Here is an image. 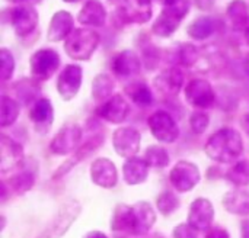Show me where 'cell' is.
Masks as SVG:
<instances>
[{"label": "cell", "mask_w": 249, "mask_h": 238, "mask_svg": "<svg viewBox=\"0 0 249 238\" xmlns=\"http://www.w3.org/2000/svg\"><path fill=\"white\" fill-rule=\"evenodd\" d=\"M163 9L152 25V32L160 38H169L190 13V0H162Z\"/></svg>", "instance_id": "7a4b0ae2"}, {"label": "cell", "mask_w": 249, "mask_h": 238, "mask_svg": "<svg viewBox=\"0 0 249 238\" xmlns=\"http://www.w3.org/2000/svg\"><path fill=\"white\" fill-rule=\"evenodd\" d=\"M244 32H245V41H247V44L249 45V26L244 31Z\"/></svg>", "instance_id": "c3c4849f"}, {"label": "cell", "mask_w": 249, "mask_h": 238, "mask_svg": "<svg viewBox=\"0 0 249 238\" xmlns=\"http://www.w3.org/2000/svg\"><path fill=\"white\" fill-rule=\"evenodd\" d=\"M101 36L89 28H77L64 41V51L76 61H88L96 51Z\"/></svg>", "instance_id": "3957f363"}, {"label": "cell", "mask_w": 249, "mask_h": 238, "mask_svg": "<svg viewBox=\"0 0 249 238\" xmlns=\"http://www.w3.org/2000/svg\"><path fill=\"white\" fill-rule=\"evenodd\" d=\"M123 173L127 185H140L146 182L149 176V164L144 159H128L123 166Z\"/></svg>", "instance_id": "d4e9b609"}, {"label": "cell", "mask_w": 249, "mask_h": 238, "mask_svg": "<svg viewBox=\"0 0 249 238\" xmlns=\"http://www.w3.org/2000/svg\"><path fill=\"white\" fill-rule=\"evenodd\" d=\"M222 202L225 209L233 215H249V190H231L223 196Z\"/></svg>", "instance_id": "484cf974"}, {"label": "cell", "mask_w": 249, "mask_h": 238, "mask_svg": "<svg viewBox=\"0 0 249 238\" xmlns=\"http://www.w3.org/2000/svg\"><path fill=\"white\" fill-rule=\"evenodd\" d=\"M83 238H108L104 233H101V231H90V233H88L86 236Z\"/></svg>", "instance_id": "ee69618b"}, {"label": "cell", "mask_w": 249, "mask_h": 238, "mask_svg": "<svg viewBox=\"0 0 249 238\" xmlns=\"http://www.w3.org/2000/svg\"><path fill=\"white\" fill-rule=\"evenodd\" d=\"M125 93L139 106H149L153 103L152 90L146 83H131L125 87Z\"/></svg>", "instance_id": "4dcf8cb0"}, {"label": "cell", "mask_w": 249, "mask_h": 238, "mask_svg": "<svg viewBox=\"0 0 249 238\" xmlns=\"http://www.w3.org/2000/svg\"><path fill=\"white\" fill-rule=\"evenodd\" d=\"M242 127H244V129L247 131V134L249 135V113H247V115L244 116V119H242Z\"/></svg>", "instance_id": "bcb514c9"}, {"label": "cell", "mask_w": 249, "mask_h": 238, "mask_svg": "<svg viewBox=\"0 0 249 238\" xmlns=\"http://www.w3.org/2000/svg\"><path fill=\"white\" fill-rule=\"evenodd\" d=\"M15 92L18 95V97L25 103L28 105L29 102H36V96L39 95V86L36 84L35 80H31V79H23V80H19L16 84H15Z\"/></svg>", "instance_id": "1f68e13d"}, {"label": "cell", "mask_w": 249, "mask_h": 238, "mask_svg": "<svg viewBox=\"0 0 249 238\" xmlns=\"http://www.w3.org/2000/svg\"><path fill=\"white\" fill-rule=\"evenodd\" d=\"M142 135L137 129L131 127H123L114 131L112 144L118 156L125 159H133L140 150Z\"/></svg>", "instance_id": "7c38bea8"}, {"label": "cell", "mask_w": 249, "mask_h": 238, "mask_svg": "<svg viewBox=\"0 0 249 238\" xmlns=\"http://www.w3.org/2000/svg\"><path fill=\"white\" fill-rule=\"evenodd\" d=\"M242 238H249V220L242 222Z\"/></svg>", "instance_id": "f6af8a7d"}, {"label": "cell", "mask_w": 249, "mask_h": 238, "mask_svg": "<svg viewBox=\"0 0 249 238\" xmlns=\"http://www.w3.org/2000/svg\"><path fill=\"white\" fill-rule=\"evenodd\" d=\"M133 214H134L133 234H136V236L147 234L156 222V214H155L152 205L146 201L137 202L136 205H133Z\"/></svg>", "instance_id": "7402d4cb"}, {"label": "cell", "mask_w": 249, "mask_h": 238, "mask_svg": "<svg viewBox=\"0 0 249 238\" xmlns=\"http://www.w3.org/2000/svg\"><path fill=\"white\" fill-rule=\"evenodd\" d=\"M60 67V55L51 48L35 51L29 58V68L34 80H50Z\"/></svg>", "instance_id": "8992f818"}, {"label": "cell", "mask_w": 249, "mask_h": 238, "mask_svg": "<svg viewBox=\"0 0 249 238\" xmlns=\"http://www.w3.org/2000/svg\"><path fill=\"white\" fill-rule=\"evenodd\" d=\"M244 70H245V73L249 76V52L248 55L245 57V61H244Z\"/></svg>", "instance_id": "7dc6e473"}, {"label": "cell", "mask_w": 249, "mask_h": 238, "mask_svg": "<svg viewBox=\"0 0 249 238\" xmlns=\"http://www.w3.org/2000/svg\"><path fill=\"white\" fill-rule=\"evenodd\" d=\"M184 84V74L178 67H169L163 70L155 79V87L159 93L166 96H177Z\"/></svg>", "instance_id": "44dd1931"}, {"label": "cell", "mask_w": 249, "mask_h": 238, "mask_svg": "<svg viewBox=\"0 0 249 238\" xmlns=\"http://www.w3.org/2000/svg\"><path fill=\"white\" fill-rule=\"evenodd\" d=\"M229 182L236 186H248L249 185V160L238 161L226 175Z\"/></svg>", "instance_id": "e575fe53"}, {"label": "cell", "mask_w": 249, "mask_h": 238, "mask_svg": "<svg viewBox=\"0 0 249 238\" xmlns=\"http://www.w3.org/2000/svg\"><path fill=\"white\" fill-rule=\"evenodd\" d=\"M111 230L115 233L120 231H128L133 233L134 230V214L133 206L128 205H118L114 211L112 220H111Z\"/></svg>", "instance_id": "83f0119b"}, {"label": "cell", "mask_w": 249, "mask_h": 238, "mask_svg": "<svg viewBox=\"0 0 249 238\" xmlns=\"http://www.w3.org/2000/svg\"><path fill=\"white\" fill-rule=\"evenodd\" d=\"M23 148L19 143L13 141L7 135H1L0 143V170L1 175L12 172L23 163Z\"/></svg>", "instance_id": "9a60e30c"}, {"label": "cell", "mask_w": 249, "mask_h": 238, "mask_svg": "<svg viewBox=\"0 0 249 238\" xmlns=\"http://www.w3.org/2000/svg\"><path fill=\"white\" fill-rule=\"evenodd\" d=\"M214 1L216 0H196V4L201 10H210L214 6Z\"/></svg>", "instance_id": "7bdbcfd3"}, {"label": "cell", "mask_w": 249, "mask_h": 238, "mask_svg": "<svg viewBox=\"0 0 249 238\" xmlns=\"http://www.w3.org/2000/svg\"><path fill=\"white\" fill-rule=\"evenodd\" d=\"M209 121H210V118H209L207 113H204V112H201V111H196V112L191 115V118H190L191 129H193L196 134H203V132L207 129V127H209Z\"/></svg>", "instance_id": "ab89813d"}, {"label": "cell", "mask_w": 249, "mask_h": 238, "mask_svg": "<svg viewBox=\"0 0 249 238\" xmlns=\"http://www.w3.org/2000/svg\"><path fill=\"white\" fill-rule=\"evenodd\" d=\"M114 80L108 74H98L92 83V96L95 100H108L112 96Z\"/></svg>", "instance_id": "f546056e"}, {"label": "cell", "mask_w": 249, "mask_h": 238, "mask_svg": "<svg viewBox=\"0 0 249 238\" xmlns=\"http://www.w3.org/2000/svg\"><path fill=\"white\" fill-rule=\"evenodd\" d=\"M185 99L196 109H207L216 100L212 84L204 79H193L185 86Z\"/></svg>", "instance_id": "8fae6325"}, {"label": "cell", "mask_w": 249, "mask_h": 238, "mask_svg": "<svg viewBox=\"0 0 249 238\" xmlns=\"http://www.w3.org/2000/svg\"><path fill=\"white\" fill-rule=\"evenodd\" d=\"M197 230H194L190 224H179L174 230V238H197Z\"/></svg>", "instance_id": "60d3db41"}, {"label": "cell", "mask_w": 249, "mask_h": 238, "mask_svg": "<svg viewBox=\"0 0 249 238\" xmlns=\"http://www.w3.org/2000/svg\"><path fill=\"white\" fill-rule=\"evenodd\" d=\"M98 116L108 121L109 124H121L130 113L128 102L121 95H112L96 109Z\"/></svg>", "instance_id": "2e32d148"}, {"label": "cell", "mask_w": 249, "mask_h": 238, "mask_svg": "<svg viewBox=\"0 0 249 238\" xmlns=\"http://www.w3.org/2000/svg\"><path fill=\"white\" fill-rule=\"evenodd\" d=\"M74 31V20L71 13L66 10H58L53 15L48 31H47V39L50 42H58L66 41L71 32Z\"/></svg>", "instance_id": "e0dca14e"}, {"label": "cell", "mask_w": 249, "mask_h": 238, "mask_svg": "<svg viewBox=\"0 0 249 238\" xmlns=\"http://www.w3.org/2000/svg\"><path fill=\"white\" fill-rule=\"evenodd\" d=\"M213 220H214L213 204L206 198H197L190 206L188 224L197 231H206L212 227Z\"/></svg>", "instance_id": "5bb4252c"}, {"label": "cell", "mask_w": 249, "mask_h": 238, "mask_svg": "<svg viewBox=\"0 0 249 238\" xmlns=\"http://www.w3.org/2000/svg\"><path fill=\"white\" fill-rule=\"evenodd\" d=\"M214 31H216V22L210 16L197 17L187 28L188 36L196 41H204V39L210 38L214 33Z\"/></svg>", "instance_id": "f1b7e54d"}, {"label": "cell", "mask_w": 249, "mask_h": 238, "mask_svg": "<svg viewBox=\"0 0 249 238\" xmlns=\"http://www.w3.org/2000/svg\"><path fill=\"white\" fill-rule=\"evenodd\" d=\"M29 118L36 128L48 129L54 119V109L50 99H38L29 111Z\"/></svg>", "instance_id": "cb8c5ba5"}, {"label": "cell", "mask_w": 249, "mask_h": 238, "mask_svg": "<svg viewBox=\"0 0 249 238\" xmlns=\"http://www.w3.org/2000/svg\"><path fill=\"white\" fill-rule=\"evenodd\" d=\"M114 15L123 23L143 25L152 19V0H108Z\"/></svg>", "instance_id": "277c9868"}, {"label": "cell", "mask_w": 249, "mask_h": 238, "mask_svg": "<svg viewBox=\"0 0 249 238\" xmlns=\"http://www.w3.org/2000/svg\"><path fill=\"white\" fill-rule=\"evenodd\" d=\"M149 128L152 135L163 144L175 143L179 137L178 124L165 111H158L149 118Z\"/></svg>", "instance_id": "ba28073f"}, {"label": "cell", "mask_w": 249, "mask_h": 238, "mask_svg": "<svg viewBox=\"0 0 249 238\" xmlns=\"http://www.w3.org/2000/svg\"><path fill=\"white\" fill-rule=\"evenodd\" d=\"M83 131L77 124H67L64 125L55 137L51 140L50 150L57 156H67L76 151L80 145Z\"/></svg>", "instance_id": "9c48e42d"}, {"label": "cell", "mask_w": 249, "mask_h": 238, "mask_svg": "<svg viewBox=\"0 0 249 238\" xmlns=\"http://www.w3.org/2000/svg\"><path fill=\"white\" fill-rule=\"evenodd\" d=\"M204 151L217 163H232L244 151L242 135L232 128H222L207 140Z\"/></svg>", "instance_id": "6da1fadb"}, {"label": "cell", "mask_w": 249, "mask_h": 238, "mask_svg": "<svg viewBox=\"0 0 249 238\" xmlns=\"http://www.w3.org/2000/svg\"><path fill=\"white\" fill-rule=\"evenodd\" d=\"M226 15L236 31H245L249 26V6L245 0H233L226 9Z\"/></svg>", "instance_id": "4316f807"}, {"label": "cell", "mask_w": 249, "mask_h": 238, "mask_svg": "<svg viewBox=\"0 0 249 238\" xmlns=\"http://www.w3.org/2000/svg\"><path fill=\"white\" fill-rule=\"evenodd\" d=\"M38 12L32 4H20L9 10V22L18 36L31 35L38 26Z\"/></svg>", "instance_id": "52a82bcc"}, {"label": "cell", "mask_w": 249, "mask_h": 238, "mask_svg": "<svg viewBox=\"0 0 249 238\" xmlns=\"http://www.w3.org/2000/svg\"><path fill=\"white\" fill-rule=\"evenodd\" d=\"M140 70H142L140 57L131 49H124L118 52L112 60V71L120 79L134 77L136 74L140 73Z\"/></svg>", "instance_id": "ac0fdd59"}, {"label": "cell", "mask_w": 249, "mask_h": 238, "mask_svg": "<svg viewBox=\"0 0 249 238\" xmlns=\"http://www.w3.org/2000/svg\"><path fill=\"white\" fill-rule=\"evenodd\" d=\"M4 1H9V3H23L26 0H4Z\"/></svg>", "instance_id": "681fc988"}, {"label": "cell", "mask_w": 249, "mask_h": 238, "mask_svg": "<svg viewBox=\"0 0 249 238\" xmlns=\"http://www.w3.org/2000/svg\"><path fill=\"white\" fill-rule=\"evenodd\" d=\"M82 212V206L77 201H69L61 206L58 214L53 218V221L45 227V230L36 238H61L69 228L73 225V222L77 220V217Z\"/></svg>", "instance_id": "5b68a950"}, {"label": "cell", "mask_w": 249, "mask_h": 238, "mask_svg": "<svg viewBox=\"0 0 249 238\" xmlns=\"http://www.w3.org/2000/svg\"><path fill=\"white\" fill-rule=\"evenodd\" d=\"M90 177L95 185L105 189H111L118 182L117 167L109 159H98L92 163Z\"/></svg>", "instance_id": "d6986e66"}, {"label": "cell", "mask_w": 249, "mask_h": 238, "mask_svg": "<svg viewBox=\"0 0 249 238\" xmlns=\"http://www.w3.org/2000/svg\"><path fill=\"white\" fill-rule=\"evenodd\" d=\"M144 160L149 164V167L162 169L169 164V154L166 148H163L162 145H152L146 150Z\"/></svg>", "instance_id": "836d02e7"}, {"label": "cell", "mask_w": 249, "mask_h": 238, "mask_svg": "<svg viewBox=\"0 0 249 238\" xmlns=\"http://www.w3.org/2000/svg\"><path fill=\"white\" fill-rule=\"evenodd\" d=\"M19 116V105L15 99L3 95L1 96V116H0V125L1 128L10 127L15 124V121Z\"/></svg>", "instance_id": "d6a6232c"}, {"label": "cell", "mask_w": 249, "mask_h": 238, "mask_svg": "<svg viewBox=\"0 0 249 238\" xmlns=\"http://www.w3.org/2000/svg\"><path fill=\"white\" fill-rule=\"evenodd\" d=\"M169 179H171V183L175 188V190H178L181 193L190 192L200 182V170L194 163L181 160L171 170Z\"/></svg>", "instance_id": "30bf717a"}, {"label": "cell", "mask_w": 249, "mask_h": 238, "mask_svg": "<svg viewBox=\"0 0 249 238\" xmlns=\"http://www.w3.org/2000/svg\"><path fill=\"white\" fill-rule=\"evenodd\" d=\"M156 205L163 215H169L179 208V199L172 192H163L158 196Z\"/></svg>", "instance_id": "74e56055"}, {"label": "cell", "mask_w": 249, "mask_h": 238, "mask_svg": "<svg viewBox=\"0 0 249 238\" xmlns=\"http://www.w3.org/2000/svg\"><path fill=\"white\" fill-rule=\"evenodd\" d=\"M102 143H104V135H101V134L93 135L88 143H85L80 148L76 150L74 156H71L67 161H64V163L57 169V172L53 175V179L57 180V179H60L61 176H64L66 173H69L76 164H79L80 161H83L85 159H88L92 153H95V151L102 145Z\"/></svg>", "instance_id": "ffe728a7"}, {"label": "cell", "mask_w": 249, "mask_h": 238, "mask_svg": "<svg viewBox=\"0 0 249 238\" xmlns=\"http://www.w3.org/2000/svg\"><path fill=\"white\" fill-rule=\"evenodd\" d=\"M206 238H231L229 237V233L225 230V228H220V227H216V228H212Z\"/></svg>", "instance_id": "b9f144b4"}, {"label": "cell", "mask_w": 249, "mask_h": 238, "mask_svg": "<svg viewBox=\"0 0 249 238\" xmlns=\"http://www.w3.org/2000/svg\"><path fill=\"white\" fill-rule=\"evenodd\" d=\"M63 1H66V3H76V1H79V0H63Z\"/></svg>", "instance_id": "f907efd6"}, {"label": "cell", "mask_w": 249, "mask_h": 238, "mask_svg": "<svg viewBox=\"0 0 249 238\" xmlns=\"http://www.w3.org/2000/svg\"><path fill=\"white\" fill-rule=\"evenodd\" d=\"M198 61V49L193 44L178 47V63L184 67H193Z\"/></svg>", "instance_id": "8d00e7d4"}, {"label": "cell", "mask_w": 249, "mask_h": 238, "mask_svg": "<svg viewBox=\"0 0 249 238\" xmlns=\"http://www.w3.org/2000/svg\"><path fill=\"white\" fill-rule=\"evenodd\" d=\"M77 20L89 28H101L107 20V10L99 0H88L77 15Z\"/></svg>", "instance_id": "603a6c76"}, {"label": "cell", "mask_w": 249, "mask_h": 238, "mask_svg": "<svg viewBox=\"0 0 249 238\" xmlns=\"http://www.w3.org/2000/svg\"><path fill=\"white\" fill-rule=\"evenodd\" d=\"M34 182H35L34 175L29 173L28 170H23V172H19L18 175L12 176L9 185H10V189L16 195H22V193H26L34 186Z\"/></svg>", "instance_id": "d590c367"}, {"label": "cell", "mask_w": 249, "mask_h": 238, "mask_svg": "<svg viewBox=\"0 0 249 238\" xmlns=\"http://www.w3.org/2000/svg\"><path fill=\"white\" fill-rule=\"evenodd\" d=\"M83 79L82 67L77 64H69L63 68L57 79V92L63 100H71L80 90Z\"/></svg>", "instance_id": "4fadbf2b"}, {"label": "cell", "mask_w": 249, "mask_h": 238, "mask_svg": "<svg viewBox=\"0 0 249 238\" xmlns=\"http://www.w3.org/2000/svg\"><path fill=\"white\" fill-rule=\"evenodd\" d=\"M0 61H1V80L7 81L12 79L15 71V58L13 54L7 48L0 49Z\"/></svg>", "instance_id": "f35d334b"}]
</instances>
